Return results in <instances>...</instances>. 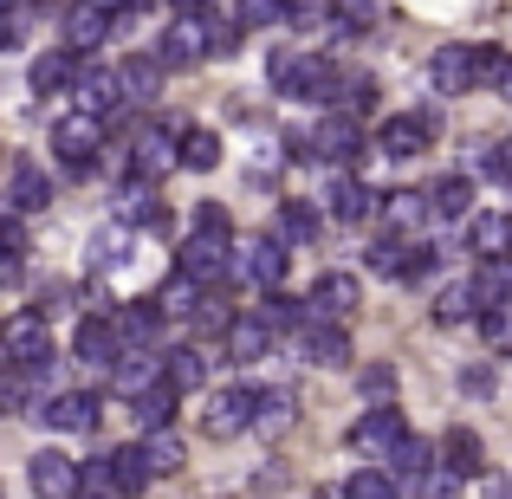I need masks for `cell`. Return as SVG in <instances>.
Wrapping results in <instances>:
<instances>
[{
	"mask_svg": "<svg viewBox=\"0 0 512 499\" xmlns=\"http://www.w3.org/2000/svg\"><path fill=\"white\" fill-rule=\"evenodd\" d=\"M266 78H273L286 98H299V104H331L344 72L325 59V52H292V46H279V52H266Z\"/></svg>",
	"mask_w": 512,
	"mask_h": 499,
	"instance_id": "cell-1",
	"label": "cell"
},
{
	"mask_svg": "<svg viewBox=\"0 0 512 499\" xmlns=\"http://www.w3.org/2000/svg\"><path fill=\"white\" fill-rule=\"evenodd\" d=\"M156 59H163V72H188V65L214 59V26H208V7L201 13H175L163 26V46H156Z\"/></svg>",
	"mask_w": 512,
	"mask_h": 499,
	"instance_id": "cell-2",
	"label": "cell"
},
{
	"mask_svg": "<svg viewBox=\"0 0 512 499\" xmlns=\"http://www.w3.org/2000/svg\"><path fill=\"white\" fill-rule=\"evenodd\" d=\"M52 156L72 175H91L98 156H104V117H85V111L59 117V124H52Z\"/></svg>",
	"mask_w": 512,
	"mask_h": 499,
	"instance_id": "cell-3",
	"label": "cell"
},
{
	"mask_svg": "<svg viewBox=\"0 0 512 499\" xmlns=\"http://www.w3.org/2000/svg\"><path fill=\"white\" fill-rule=\"evenodd\" d=\"M234 286H266V292H279V279H286V240H273V234H247V240H234Z\"/></svg>",
	"mask_w": 512,
	"mask_h": 499,
	"instance_id": "cell-4",
	"label": "cell"
},
{
	"mask_svg": "<svg viewBox=\"0 0 512 499\" xmlns=\"http://www.w3.org/2000/svg\"><path fill=\"white\" fill-rule=\"evenodd\" d=\"M435 137H441V111H435V104H422V111L389 117V124L376 130V150H383L389 163H409V156H422Z\"/></svg>",
	"mask_w": 512,
	"mask_h": 499,
	"instance_id": "cell-5",
	"label": "cell"
},
{
	"mask_svg": "<svg viewBox=\"0 0 512 499\" xmlns=\"http://www.w3.org/2000/svg\"><path fill=\"white\" fill-rule=\"evenodd\" d=\"M253 415H260V389H214L208 409H201V435L208 441H234L253 428Z\"/></svg>",
	"mask_w": 512,
	"mask_h": 499,
	"instance_id": "cell-6",
	"label": "cell"
},
{
	"mask_svg": "<svg viewBox=\"0 0 512 499\" xmlns=\"http://www.w3.org/2000/svg\"><path fill=\"white\" fill-rule=\"evenodd\" d=\"M72 104L85 117H124L130 104H124V72H111V65H78V85H72Z\"/></svg>",
	"mask_w": 512,
	"mask_h": 499,
	"instance_id": "cell-7",
	"label": "cell"
},
{
	"mask_svg": "<svg viewBox=\"0 0 512 499\" xmlns=\"http://www.w3.org/2000/svg\"><path fill=\"white\" fill-rule=\"evenodd\" d=\"M402 441H409V428H402V415L389 409V402H383V409H363L357 428H350V448H357L363 461H389Z\"/></svg>",
	"mask_w": 512,
	"mask_h": 499,
	"instance_id": "cell-8",
	"label": "cell"
},
{
	"mask_svg": "<svg viewBox=\"0 0 512 499\" xmlns=\"http://www.w3.org/2000/svg\"><path fill=\"white\" fill-rule=\"evenodd\" d=\"M7 363H13V370H39V363H52L46 312H13L7 318Z\"/></svg>",
	"mask_w": 512,
	"mask_h": 499,
	"instance_id": "cell-9",
	"label": "cell"
},
{
	"mask_svg": "<svg viewBox=\"0 0 512 499\" xmlns=\"http://www.w3.org/2000/svg\"><path fill=\"white\" fill-rule=\"evenodd\" d=\"M182 163V137L175 130H143L137 143H130V182H163V175Z\"/></svg>",
	"mask_w": 512,
	"mask_h": 499,
	"instance_id": "cell-10",
	"label": "cell"
},
{
	"mask_svg": "<svg viewBox=\"0 0 512 499\" xmlns=\"http://www.w3.org/2000/svg\"><path fill=\"white\" fill-rule=\"evenodd\" d=\"M305 299H312V318H318V325H344L350 312H363V279L357 273H325L312 292H305Z\"/></svg>",
	"mask_w": 512,
	"mask_h": 499,
	"instance_id": "cell-11",
	"label": "cell"
},
{
	"mask_svg": "<svg viewBox=\"0 0 512 499\" xmlns=\"http://www.w3.org/2000/svg\"><path fill=\"white\" fill-rule=\"evenodd\" d=\"M26 480H33L39 499H78V487H85V467L65 461L59 448H39L33 461H26Z\"/></svg>",
	"mask_w": 512,
	"mask_h": 499,
	"instance_id": "cell-12",
	"label": "cell"
},
{
	"mask_svg": "<svg viewBox=\"0 0 512 499\" xmlns=\"http://www.w3.org/2000/svg\"><path fill=\"white\" fill-rule=\"evenodd\" d=\"M312 150H318V163H331V169H344V163H357L363 156V124L357 117H318L312 124Z\"/></svg>",
	"mask_w": 512,
	"mask_h": 499,
	"instance_id": "cell-13",
	"label": "cell"
},
{
	"mask_svg": "<svg viewBox=\"0 0 512 499\" xmlns=\"http://www.w3.org/2000/svg\"><path fill=\"white\" fill-rule=\"evenodd\" d=\"M72 350H78V363H91V370H111V363L124 357V337H117L111 312H91V318H78V331H72Z\"/></svg>",
	"mask_w": 512,
	"mask_h": 499,
	"instance_id": "cell-14",
	"label": "cell"
},
{
	"mask_svg": "<svg viewBox=\"0 0 512 499\" xmlns=\"http://www.w3.org/2000/svg\"><path fill=\"white\" fill-rule=\"evenodd\" d=\"M163 357H169V350H124V357H117L104 376H111V389H117V396H130V402H137V396H150V389L163 383Z\"/></svg>",
	"mask_w": 512,
	"mask_h": 499,
	"instance_id": "cell-15",
	"label": "cell"
},
{
	"mask_svg": "<svg viewBox=\"0 0 512 499\" xmlns=\"http://www.w3.org/2000/svg\"><path fill=\"white\" fill-rule=\"evenodd\" d=\"M46 201H52L46 169H39L33 156H13V169H7V214H13V221H26V214H39Z\"/></svg>",
	"mask_w": 512,
	"mask_h": 499,
	"instance_id": "cell-16",
	"label": "cell"
},
{
	"mask_svg": "<svg viewBox=\"0 0 512 499\" xmlns=\"http://www.w3.org/2000/svg\"><path fill=\"white\" fill-rule=\"evenodd\" d=\"M428 78H435L441 98H461V91L480 85V52L474 46H441L435 59H428Z\"/></svg>",
	"mask_w": 512,
	"mask_h": 499,
	"instance_id": "cell-17",
	"label": "cell"
},
{
	"mask_svg": "<svg viewBox=\"0 0 512 499\" xmlns=\"http://www.w3.org/2000/svg\"><path fill=\"white\" fill-rule=\"evenodd\" d=\"M111 325H117V337H124V350H163V325H169V318L156 312V299H137V305H117Z\"/></svg>",
	"mask_w": 512,
	"mask_h": 499,
	"instance_id": "cell-18",
	"label": "cell"
},
{
	"mask_svg": "<svg viewBox=\"0 0 512 499\" xmlns=\"http://www.w3.org/2000/svg\"><path fill=\"white\" fill-rule=\"evenodd\" d=\"M325 208H331V221L357 227V221H370V214H383V195H376V188H363L357 175H338V182L325 188Z\"/></svg>",
	"mask_w": 512,
	"mask_h": 499,
	"instance_id": "cell-19",
	"label": "cell"
},
{
	"mask_svg": "<svg viewBox=\"0 0 512 499\" xmlns=\"http://www.w3.org/2000/svg\"><path fill=\"white\" fill-rule=\"evenodd\" d=\"M117 221H124L130 234H163V227H169V208L156 201L150 182H130L124 195H117Z\"/></svg>",
	"mask_w": 512,
	"mask_h": 499,
	"instance_id": "cell-20",
	"label": "cell"
},
{
	"mask_svg": "<svg viewBox=\"0 0 512 499\" xmlns=\"http://www.w3.org/2000/svg\"><path fill=\"white\" fill-rule=\"evenodd\" d=\"M104 39H111V13L72 0V7H65V52H98Z\"/></svg>",
	"mask_w": 512,
	"mask_h": 499,
	"instance_id": "cell-21",
	"label": "cell"
},
{
	"mask_svg": "<svg viewBox=\"0 0 512 499\" xmlns=\"http://www.w3.org/2000/svg\"><path fill=\"white\" fill-rule=\"evenodd\" d=\"M428 195V214H435V221H474V182H467V175H441L435 188H422Z\"/></svg>",
	"mask_w": 512,
	"mask_h": 499,
	"instance_id": "cell-22",
	"label": "cell"
},
{
	"mask_svg": "<svg viewBox=\"0 0 512 499\" xmlns=\"http://www.w3.org/2000/svg\"><path fill=\"white\" fill-rule=\"evenodd\" d=\"M441 467L461 474V480L487 474V441H480L474 428H448V435H441Z\"/></svg>",
	"mask_w": 512,
	"mask_h": 499,
	"instance_id": "cell-23",
	"label": "cell"
},
{
	"mask_svg": "<svg viewBox=\"0 0 512 499\" xmlns=\"http://www.w3.org/2000/svg\"><path fill=\"white\" fill-rule=\"evenodd\" d=\"M26 85H33V98H59V91L78 85V52H39L33 72H26Z\"/></svg>",
	"mask_w": 512,
	"mask_h": 499,
	"instance_id": "cell-24",
	"label": "cell"
},
{
	"mask_svg": "<svg viewBox=\"0 0 512 499\" xmlns=\"http://www.w3.org/2000/svg\"><path fill=\"white\" fill-rule=\"evenodd\" d=\"M318 234H325V221H318L312 201H279V208H273V240H286V247H312Z\"/></svg>",
	"mask_w": 512,
	"mask_h": 499,
	"instance_id": "cell-25",
	"label": "cell"
},
{
	"mask_svg": "<svg viewBox=\"0 0 512 499\" xmlns=\"http://www.w3.org/2000/svg\"><path fill=\"white\" fill-rule=\"evenodd\" d=\"M467 247H474V260H512V214H474Z\"/></svg>",
	"mask_w": 512,
	"mask_h": 499,
	"instance_id": "cell-26",
	"label": "cell"
},
{
	"mask_svg": "<svg viewBox=\"0 0 512 499\" xmlns=\"http://www.w3.org/2000/svg\"><path fill=\"white\" fill-rule=\"evenodd\" d=\"M201 305H208V286L188 273H169L163 286H156V312L163 318H201Z\"/></svg>",
	"mask_w": 512,
	"mask_h": 499,
	"instance_id": "cell-27",
	"label": "cell"
},
{
	"mask_svg": "<svg viewBox=\"0 0 512 499\" xmlns=\"http://www.w3.org/2000/svg\"><path fill=\"white\" fill-rule=\"evenodd\" d=\"M480 299H474V279H454V286H441L435 292V325L441 331H454V325H480Z\"/></svg>",
	"mask_w": 512,
	"mask_h": 499,
	"instance_id": "cell-28",
	"label": "cell"
},
{
	"mask_svg": "<svg viewBox=\"0 0 512 499\" xmlns=\"http://www.w3.org/2000/svg\"><path fill=\"white\" fill-rule=\"evenodd\" d=\"M46 422L59 428V435H85L91 422H98V396H85V389H59L46 409Z\"/></svg>",
	"mask_w": 512,
	"mask_h": 499,
	"instance_id": "cell-29",
	"label": "cell"
},
{
	"mask_svg": "<svg viewBox=\"0 0 512 499\" xmlns=\"http://www.w3.org/2000/svg\"><path fill=\"white\" fill-rule=\"evenodd\" d=\"M111 474H117V493H124V499H137L143 487H150L156 467H150V454H143V441H124V448H111Z\"/></svg>",
	"mask_w": 512,
	"mask_h": 499,
	"instance_id": "cell-30",
	"label": "cell"
},
{
	"mask_svg": "<svg viewBox=\"0 0 512 499\" xmlns=\"http://www.w3.org/2000/svg\"><path fill=\"white\" fill-rule=\"evenodd\" d=\"M221 344H227V357H234V363H260L266 350H273V331L260 325V312H240V318H234V331H227Z\"/></svg>",
	"mask_w": 512,
	"mask_h": 499,
	"instance_id": "cell-31",
	"label": "cell"
},
{
	"mask_svg": "<svg viewBox=\"0 0 512 499\" xmlns=\"http://www.w3.org/2000/svg\"><path fill=\"white\" fill-rule=\"evenodd\" d=\"M156 91H163V59H150V52L124 59V104L130 111H137V104H156Z\"/></svg>",
	"mask_w": 512,
	"mask_h": 499,
	"instance_id": "cell-32",
	"label": "cell"
},
{
	"mask_svg": "<svg viewBox=\"0 0 512 499\" xmlns=\"http://www.w3.org/2000/svg\"><path fill=\"white\" fill-rule=\"evenodd\" d=\"M299 357H305V363H350L344 325H305V331H299Z\"/></svg>",
	"mask_w": 512,
	"mask_h": 499,
	"instance_id": "cell-33",
	"label": "cell"
},
{
	"mask_svg": "<svg viewBox=\"0 0 512 499\" xmlns=\"http://www.w3.org/2000/svg\"><path fill=\"white\" fill-rule=\"evenodd\" d=\"M292 422H299V396L292 389H260V415H253V428L260 435H292Z\"/></svg>",
	"mask_w": 512,
	"mask_h": 499,
	"instance_id": "cell-34",
	"label": "cell"
},
{
	"mask_svg": "<svg viewBox=\"0 0 512 499\" xmlns=\"http://www.w3.org/2000/svg\"><path fill=\"white\" fill-rule=\"evenodd\" d=\"M260 325H266V331H305V325H318V318H312V299L266 292V299H260Z\"/></svg>",
	"mask_w": 512,
	"mask_h": 499,
	"instance_id": "cell-35",
	"label": "cell"
},
{
	"mask_svg": "<svg viewBox=\"0 0 512 499\" xmlns=\"http://www.w3.org/2000/svg\"><path fill=\"white\" fill-rule=\"evenodd\" d=\"M163 376H169V389H182V396H188V389L208 383V357H201L195 344H175L169 357H163Z\"/></svg>",
	"mask_w": 512,
	"mask_h": 499,
	"instance_id": "cell-36",
	"label": "cell"
},
{
	"mask_svg": "<svg viewBox=\"0 0 512 499\" xmlns=\"http://www.w3.org/2000/svg\"><path fill=\"white\" fill-rule=\"evenodd\" d=\"M474 299H480V312H493V305H512V260H480Z\"/></svg>",
	"mask_w": 512,
	"mask_h": 499,
	"instance_id": "cell-37",
	"label": "cell"
},
{
	"mask_svg": "<svg viewBox=\"0 0 512 499\" xmlns=\"http://www.w3.org/2000/svg\"><path fill=\"white\" fill-rule=\"evenodd\" d=\"M175 396H182V389H169V376L150 389V396H137V422H143V435H163V428H175Z\"/></svg>",
	"mask_w": 512,
	"mask_h": 499,
	"instance_id": "cell-38",
	"label": "cell"
},
{
	"mask_svg": "<svg viewBox=\"0 0 512 499\" xmlns=\"http://www.w3.org/2000/svg\"><path fill=\"white\" fill-rule=\"evenodd\" d=\"M383 467H389L396 480H428V474H435V448H428L422 435H409V441H402V448L389 454Z\"/></svg>",
	"mask_w": 512,
	"mask_h": 499,
	"instance_id": "cell-39",
	"label": "cell"
},
{
	"mask_svg": "<svg viewBox=\"0 0 512 499\" xmlns=\"http://www.w3.org/2000/svg\"><path fill=\"white\" fill-rule=\"evenodd\" d=\"M383 214H389V227H396V240H409V227L428 221V195H415V188H396V195H383Z\"/></svg>",
	"mask_w": 512,
	"mask_h": 499,
	"instance_id": "cell-40",
	"label": "cell"
},
{
	"mask_svg": "<svg viewBox=\"0 0 512 499\" xmlns=\"http://www.w3.org/2000/svg\"><path fill=\"white\" fill-rule=\"evenodd\" d=\"M117 266H130V227L124 221L91 240V273H117Z\"/></svg>",
	"mask_w": 512,
	"mask_h": 499,
	"instance_id": "cell-41",
	"label": "cell"
},
{
	"mask_svg": "<svg viewBox=\"0 0 512 499\" xmlns=\"http://www.w3.org/2000/svg\"><path fill=\"white\" fill-rule=\"evenodd\" d=\"M370 104H376V78H370V72H344V78H338V98H331V111H338V117H363Z\"/></svg>",
	"mask_w": 512,
	"mask_h": 499,
	"instance_id": "cell-42",
	"label": "cell"
},
{
	"mask_svg": "<svg viewBox=\"0 0 512 499\" xmlns=\"http://www.w3.org/2000/svg\"><path fill=\"white\" fill-rule=\"evenodd\" d=\"M143 454H150L156 474H182V461H188V448H182V435H175V428H163V435H143Z\"/></svg>",
	"mask_w": 512,
	"mask_h": 499,
	"instance_id": "cell-43",
	"label": "cell"
},
{
	"mask_svg": "<svg viewBox=\"0 0 512 499\" xmlns=\"http://www.w3.org/2000/svg\"><path fill=\"white\" fill-rule=\"evenodd\" d=\"M344 499H396V474L389 467H357L344 480Z\"/></svg>",
	"mask_w": 512,
	"mask_h": 499,
	"instance_id": "cell-44",
	"label": "cell"
},
{
	"mask_svg": "<svg viewBox=\"0 0 512 499\" xmlns=\"http://www.w3.org/2000/svg\"><path fill=\"white\" fill-rule=\"evenodd\" d=\"M221 163V137L214 130H182V169H214Z\"/></svg>",
	"mask_w": 512,
	"mask_h": 499,
	"instance_id": "cell-45",
	"label": "cell"
},
{
	"mask_svg": "<svg viewBox=\"0 0 512 499\" xmlns=\"http://www.w3.org/2000/svg\"><path fill=\"white\" fill-rule=\"evenodd\" d=\"M234 20L240 26H292V0H240Z\"/></svg>",
	"mask_w": 512,
	"mask_h": 499,
	"instance_id": "cell-46",
	"label": "cell"
},
{
	"mask_svg": "<svg viewBox=\"0 0 512 499\" xmlns=\"http://www.w3.org/2000/svg\"><path fill=\"white\" fill-rule=\"evenodd\" d=\"M78 499H124L117 493V474H111V454L85 461V487H78Z\"/></svg>",
	"mask_w": 512,
	"mask_h": 499,
	"instance_id": "cell-47",
	"label": "cell"
},
{
	"mask_svg": "<svg viewBox=\"0 0 512 499\" xmlns=\"http://www.w3.org/2000/svg\"><path fill=\"white\" fill-rule=\"evenodd\" d=\"M402 266H409V240H376V247H370V273L402 279Z\"/></svg>",
	"mask_w": 512,
	"mask_h": 499,
	"instance_id": "cell-48",
	"label": "cell"
},
{
	"mask_svg": "<svg viewBox=\"0 0 512 499\" xmlns=\"http://www.w3.org/2000/svg\"><path fill=\"white\" fill-rule=\"evenodd\" d=\"M383 20V0H338V26L344 33H363V26Z\"/></svg>",
	"mask_w": 512,
	"mask_h": 499,
	"instance_id": "cell-49",
	"label": "cell"
},
{
	"mask_svg": "<svg viewBox=\"0 0 512 499\" xmlns=\"http://www.w3.org/2000/svg\"><path fill=\"white\" fill-rule=\"evenodd\" d=\"M480 331H487L493 350H512V305H493V312L480 318Z\"/></svg>",
	"mask_w": 512,
	"mask_h": 499,
	"instance_id": "cell-50",
	"label": "cell"
},
{
	"mask_svg": "<svg viewBox=\"0 0 512 499\" xmlns=\"http://www.w3.org/2000/svg\"><path fill=\"white\" fill-rule=\"evenodd\" d=\"M363 396H376V409H383V402L396 396V370H389V363H370V370H363Z\"/></svg>",
	"mask_w": 512,
	"mask_h": 499,
	"instance_id": "cell-51",
	"label": "cell"
},
{
	"mask_svg": "<svg viewBox=\"0 0 512 499\" xmlns=\"http://www.w3.org/2000/svg\"><path fill=\"white\" fill-rule=\"evenodd\" d=\"M318 20H338V0H292V26H318Z\"/></svg>",
	"mask_w": 512,
	"mask_h": 499,
	"instance_id": "cell-52",
	"label": "cell"
},
{
	"mask_svg": "<svg viewBox=\"0 0 512 499\" xmlns=\"http://www.w3.org/2000/svg\"><path fill=\"white\" fill-rule=\"evenodd\" d=\"M0 253H7V260H26V221H0Z\"/></svg>",
	"mask_w": 512,
	"mask_h": 499,
	"instance_id": "cell-53",
	"label": "cell"
},
{
	"mask_svg": "<svg viewBox=\"0 0 512 499\" xmlns=\"http://www.w3.org/2000/svg\"><path fill=\"white\" fill-rule=\"evenodd\" d=\"M480 169H487L493 182H506V188H512V143H493V150H487V163H480Z\"/></svg>",
	"mask_w": 512,
	"mask_h": 499,
	"instance_id": "cell-54",
	"label": "cell"
},
{
	"mask_svg": "<svg viewBox=\"0 0 512 499\" xmlns=\"http://www.w3.org/2000/svg\"><path fill=\"white\" fill-rule=\"evenodd\" d=\"M26 26H33V7H7V52L26 46Z\"/></svg>",
	"mask_w": 512,
	"mask_h": 499,
	"instance_id": "cell-55",
	"label": "cell"
},
{
	"mask_svg": "<svg viewBox=\"0 0 512 499\" xmlns=\"http://www.w3.org/2000/svg\"><path fill=\"white\" fill-rule=\"evenodd\" d=\"M454 487H461V474H448V467H435V474L422 480V499H454Z\"/></svg>",
	"mask_w": 512,
	"mask_h": 499,
	"instance_id": "cell-56",
	"label": "cell"
},
{
	"mask_svg": "<svg viewBox=\"0 0 512 499\" xmlns=\"http://www.w3.org/2000/svg\"><path fill=\"white\" fill-rule=\"evenodd\" d=\"M461 389H467V396H493V370H480V363L461 370Z\"/></svg>",
	"mask_w": 512,
	"mask_h": 499,
	"instance_id": "cell-57",
	"label": "cell"
},
{
	"mask_svg": "<svg viewBox=\"0 0 512 499\" xmlns=\"http://www.w3.org/2000/svg\"><path fill=\"white\" fill-rule=\"evenodd\" d=\"M85 7H104V13L117 20V7H130V0H85Z\"/></svg>",
	"mask_w": 512,
	"mask_h": 499,
	"instance_id": "cell-58",
	"label": "cell"
},
{
	"mask_svg": "<svg viewBox=\"0 0 512 499\" xmlns=\"http://www.w3.org/2000/svg\"><path fill=\"white\" fill-rule=\"evenodd\" d=\"M493 499H512V480H493Z\"/></svg>",
	"mask_w": 512,
	"mask_h": 499,
	"instance_id": "cell-59",
	"label": "cell"
},
{
	"mask_svg": "<svg viewBox=\"0 0 512 499\" xmlns=\"http://www.w3.org/2000/svg\"><path fill=\"white\" fill-rule=\"evenodd\" d=\"M312 499H344V487H318V493H312Z\"/></svg>",
	"mask_w": 512,
	"mask_h": 499,
	"instance_id": "cell-60",
	"label": "cell"
},
{
	"mask_svg": "<svg viewBox=\"0 0 512 499\" xmlns=\"http://www.w3.org/2000/svg\"><path fill=\"white\" fill-rule=\"evenodd\" d=\"M156 7V0H130V13H150Z\"/></svg>",
	"mask_w": 512,
	"mask_h": 499,
	"instance_id": "cell-61",
	"label": "cell"
},
{
	"mask_svg": "<svg viewBox=\"0 0 512 499\" xmlns=\"http://www.w3.org/2000/svg\"><path fill=\"white\" fill-rule=\"evenodd\" d=\"M500 98H506V104H512V72H506V85H500Z\"/></svg>",
	"mask_w": 512,
	"mask_h": 499,
	"instance_id": "cell-62",
	"label": "cell"
},
{
	"mask_svg": "<svg viewBox=\"0 0 512 499\" xmlns=\"http://www.w3.org/2000/svg\"><path fill=\"white\" fill-rule=\"evenodd\" d=\"M7 7H33V0H7Z\"/></svg>",
	"mask_w": 512,
	"mask_h": 499,
	"instance_id": "cell-63",
	"label": "cell"
}]
</instances>
